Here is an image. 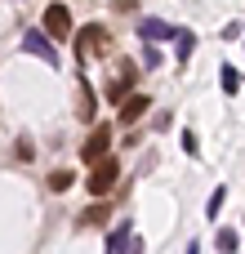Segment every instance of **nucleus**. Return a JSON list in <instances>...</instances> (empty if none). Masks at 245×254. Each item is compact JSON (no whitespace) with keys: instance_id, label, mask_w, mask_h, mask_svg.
Here are the masks:
<instances>
[{"instance_id":"obj_1","label":"nucleus","mask_w":245,"mask_h":254,"mask_svg":"<svg viewBox=\"0 0 245 254\" xmlns=\"http://www.w3.org/2000/svg\"><path fill=\"white\" fill-rule=\"evenodd\" d=\"M116 179H121V161L116 156H103L98 165H89V196H107L112 188H116Z\"/></svg>"},{"instance_id":"obj_2","label":"nucleus","mask_w":245,"mask_h":254,"mask_svg":"<svg viewBox=\"0 0 245 254\" xmlns=\"http://www.w3.org/2000/svg\"><path fill=\"white\" fill-rule=\"evenodd\" d=\"M107 143H112V125H94V134H89L85 147H80V161H85V165H98V161L107 156Z\"/></svg>"},{"instance_id":"obj_3","label":"nucleus","mask_w":245,"mask_h":254,"mask_svg":"<svg viewBox=\"0 0 245 254\" xmlns=\"http://www.w3.org/2000/svg\"><path fill=\"white\" fill-rule=\"evenodd\" d=\"M103 49H107V27H98V22L80 27V36H76V54L89 58V54H103Z\"/></svg>"},{"instance_id":"obj_4","label":"nucleus","mask_w":245,"mask_h":254,"mask_svg":"<svg viewBox=\"0 0 245 254\" xmlns=\"http://www.w3.org/2000/svg\"><path fill=\"white\" fill-rule=\"evenodd\" d=\"M45 36H54V40H67V36H71V13H67V4H49V9H45Z\"/></svg>"},{"instance_id":"obj_5","label":"nucleus","mask_w":245,"mask_h":254,"mask_svg":"<svg viewBox=\"0 0 245 254\" xmlns=\"http://www.w3.org/2000/svg\"><path fill=\"white\" fill-rule=\"evenodd\" d=\"M22 49H27V54H36L40 63L58 67V49L49 45V36H45V31H27V36H22Z\"/></svg>"},{"instance_id":"obj_6","label":"nucleus","mask_w":245,"mask_h":254,"mask_svg":"<svg viewBox=\"0 0 245 254\" xmlns=\"http://www.w3.org/2000/svg\"><path fill=\"white\" fill-rule=\"evenodd\" d=\"M138 36L156 45V40H170V36H174V27H170L165 18H143V22H138Z\"/></svg>"},{"instance_id":"obj_7","label":"nucleus","mask_w":245,"mask_h":254,"mask_svg":"<svg viewBox=\"0 0 245 254\" xmlns=\"http://www.w3.org/2000/svg\"><path fill=\"white\" fill-rule=\"evenodd\" d=\"M147 107H152V98H147V94H134V98H125V103H121V125H134V121H138Z\"/></svg>"},{"instance_id":"obj_8","label":"nucleus","mask_w":245,"mask_h":254,"mask_svg":"<svg viewBox=\"0 0 245 254\" xmlns=\"http://www.w3.org/2000/svg\"><path fill=\"white\" fill-rule=\"evenodd\" d=\"M170 40H174V54H179V63H187V58H192V49H196V36H192L187 27H174V36H170Z\"/></svg>"},{"instance_id":"obj_9","label":"nucleus","mask_w":245,"mask_h":254,"mask_svg":"<svg viewBox=\"0 0 245 254\" xmlns=\"http://www.w3.org/2000/svg\"><path fill=\"white\" fill-rule=\"evenodd\" d=\"M129 237H134V232H129V223H121V228L107 237V254H129Z\"/></svg>"},{"instance_id":"obj_10","label":"nucleus","mask_w":245,"mask_h":254,"mask_svg":"<svg viewBox=\"0 0 245 254\" xmlns=\"http://www.w3.org/2000/svg\"><path fill=\"white\" fill-rule=\"evenodd\" d=\"M237 246H241L237 228H223V232H219V250H223V254H237Z\"/></svg>"},{"instance_id":"obj_11","label":"nucleus","mask_w":245,"mask_h":254,"mask_svg":"<svg viewBox=\"0 0 245 254\" xmlns=\"http://www.w3.org/2000/svg\"><path fill=\"white\" fill-rule=\"evenodd\" d=\"M219 76H223V94H237V89H241V76H237V67H223Z\"/></svg>"},{"instance_id":"obj_12","label":"nucleus","mask_w":245,"mask_h":254,"mask_svg":"<svg viewBox=\"0 0 245 254\" xmlns=\"http://www.w3.org/2000/svg\"><path fill=\"white\" fill-rule=\"evenodd\" d=\"M49 188H54V192H67V188H71V170H54V174H49Z\"/></svg>"},{"instance_id":"obj_13","label":"nucleus","mask_w":245,"mask_h":254,"mask_svg":"<svg viewBox=\"0 0 245 254\" xmlns=\"http://www.w3.org/2000/svg\"><path fill=\"white\" fill-rule=\"evenodd\" d=\"M223 201H228V192H223V188H214V196H210V205H205V214H210V219H219V210H223Z\"/></svg>"},{"instance_id":"obj_14","label":"nucleus","mask_w":245,"mask_h":254,"mask_svg":"<svg viewBox=\"0 0 245 254\" xmlns=\"http://www.w3.org/2000/svg\"><path fill=\"white\" fill-rule=\"evenodd\" d=\"M80 223H103V205H89V210L80 214Z\"/></svg>"},{"instance_id":"obj_15","label":"nucleus","mask_w":245,"mask_h":254,"mask_svg":"<svg viewBox=\"0 0 245 254\" xmlns=\"http://www.w3.org/2000/svg\"><path fill=\"white\" fill-rule=\"evenodd\" d=\"M143 67H161V54H156V49H152V45H147V49H143Z\"/></svg>"},{"instance_id":"obj_16","label":"nucleus","mask_w":245,"mask_h":254,"mask_svg":"<svg viewBox=\"0 0 245 254\" xmlns=\"http://www.w3.org/2000/svg\"><path fill=\"white\" fill-rule=\"evenodd\" d=\"M183 147H187V152H192V156H196V152H201V147H196V134H192V129H183Z\"/></svg>"},{"instance_id":"obj_17","label":"nucleus","mask_w":245,"mask_h":254,"mask_svg":"<svg viewBox=\"0 0 245 254\" xmlns=\"http://www.w3.org/2000/svg\"><path fill=\"white\" fill-rule=\"evenodd\" d=\"M187 254H201V241H192V246H187Z\"/></svg>"}]
</instances>
